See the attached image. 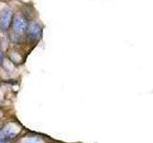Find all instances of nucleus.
Listing matches in <instances>:
<instances>
[{
  "instance_id": "obj_1",
  "label": "nucleus",
  "mask_w": 153,
  "mask_h": 143,
  "mask_svg": "<svg viewBox=\"0 0 153 143\" xmlns=\"http://www.w3.org/2000/svg\"><path fill=\"white\" fill-rule=\"evenodd\" d=\"M12 11L9 9L4 10L1 13V14H0V29L1 30L5 31L9 28L12 20Z\"/></svg>"
},
{
  "instance_id": "obj_2",
  "label": "nucleus",
  "mask_w": 153,
  "mask_h": 143,
  "mask_svg": "<svg viewBox=\"0 0 153 143\" xmlns=\"http://www.w3.org/2000/svg\"><path fill=\"white\" fill-rule=\"evenodd\" d=\"M13 28L16 30V32L22 33L27 30V23L25 21V19L21 16H16L13 20Z\"/></svg>"
},
{
  "instance_id": "obj_3",
  "label": "nucleus",
  "mask_w": 153,
  "mask_h": 143,
  "mask_svg": "<svg viewBox=\"0 0 153 143\" xmlns=\"http://www.w3.org/2000/svg\"><path fill=\"white\" fill-rule=\"evenodd\" d=\"M40 28L39 26L36 23H32L29 25L27 29V33L28 36L31 38V39H36L37 37H39L40 35Z\"/></svg>"
},
{
  "instance_id": "obj_4",
  "label": "nucleus",
  "mask_w": 153,
  "mask_h": 143,
  "mask_svg": "<svg viewBox=\"0 0 153 143\" xmlns=\"http://www.w3.org/2000/svg\"><path fill=\"white\" fill-rule=\"evenodd\" d=\"M24 143H43V142L37 137H28L25 139Z\"/></svg>"
},
{
  "instance_id": "obj_5",
  "label": "nucleus",
  "mask_w": 153,
  "mask_h": 143,
  "mask_svg": "<svg viewBox=\"0 0 153 143\" xmlns=\"http://www.w3.org/2000/svg\"><path fill=\"white\" fill-rule=\"evenodd\" d=\"M0 59H1V54H0Z\"/></svg>"
}]
</instances>
